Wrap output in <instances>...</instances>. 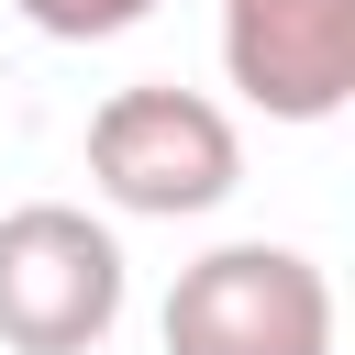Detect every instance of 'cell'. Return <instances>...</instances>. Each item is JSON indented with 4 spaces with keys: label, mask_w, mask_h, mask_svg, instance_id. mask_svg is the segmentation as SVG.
Returning <instances> with one entry per match:
<instances>
[{
    "label": "cell",
    "mask_w": 355,
    "mask_h": 355,
    "mask_svg": "<svg viewBox=\"0 0 355 355\" xmlns=\"http://www.w3.org/2000/svg\"><path fill=\"white\" fill-rule=\"evenodd\" d=\"M89 189L111 211H144V222H189V211H222L244 189V133L222 100L178 89V78H144V89H111L89 111Z\"/></svg>",
    "instance_id": "1"
},
{
    "label": "cell",
    "mask_w": 355,
    "mask_h": 355,
    "mask_svg": "<svg viewBox=\"0 0 355 355\" xmlns=\"http://www.w3.org/2000/svg\"><path fill=\"white\" fill-rule=\"evenodd\" d=\"M122 322V244L78 200L0 211V344L11 355H89Z\"/></svg>",
    "instance_id": "2"
},
{
    "label": "cell",
    "mask_w": 355,
    "mask_h": 355,
    "mask_svg": "<svg viewBox=\"0 0 355 355\" xmlns=\"http://www.w3.org/2000/svg\"><path fill=\"white\" fill-rule=\"evenodd\" d=\"M166 355H333V277L300 244H211L166 288Z\"/></svg>",
    "instance_id": "3"
},
{
    "label": "cell",
    "mask_w": 355,
    "mask_h": 355,
    "mask_svg": "<svg viewBox=\"0 0 355 355\" xmlns=\"http://www.w3.org/2000/svg\"><path fill=\"white\" fill-rule=\"evenodd\" d=\"M222 67L266 122H333L355 100V0H222Z\"/></svg>",
    "instance_id": "4"
},
{
    "label": "cell",
    "mask_w": 355,
    "mask_h": 355,
    "mask_svg": "<svg viewBox=\"0 0 355 355\" xmlns=\"http://www.w3.org/2000/svg\"><path fill=\"white\" fill-rule=\"evenodd\" d=\"M44 44H111V33H133L155 0H11Z\"/></svg>",
    "instance_id": "5"
}]
</instances>
